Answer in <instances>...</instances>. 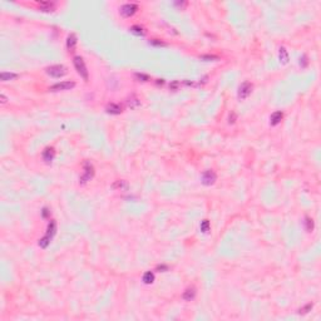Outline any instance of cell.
I'll return each mask as SVG.
<instances>
[{
  "mask_svg": "<svg viewBox=\"0 0 321 321\" xmlns=\"http://www.w3.org/2000/svg\"><path fill=\"white\" fill-rule=\"evenodd\" d=\"M48 215H49V210H48V208H44V210H43V217H47Z\"/></svg>",
  "mask_w": 321,
  "mask_h": 321,
  "instance_id": "f1b7e54d",
  "label": "cell"
},
{
  "mask_svg": "<svg viewBox=\"0 0 321 321\" xmlns=\"http://www.w3.org/2000/svg\"><path fill=\"white\" fill-rule=\"evenodd\" d=\"M201 59H207V60H212V59H218L217 57H215V55H202L201 57Z\"/></svg>",
  "mask_w": 321,
  "mask_h": 321,
  "instance_id": "4316f807",
  "label": "cell"
},
{
  "mask_svg": "<svg viewBox=\"0 0 321 321\" xmlns=\"http://www.w3.org/2000/svg\"><path fill=\"white\" fill-rule=\"evenodd\" d=\"M305 223H306V230H307L309 232H311V231H312V228H314V222H312V220L307 217L306 221H305Z\"/></svg>",
  "mask_w": 321,
  "mask_h": 321,
  "instance_id": "603a6c76",
  "label": "cell"
},
{
  "mask_svg": "<svg viewBox=\"0 0 321 321\" xmlns=\"http://www.w3.org/2000/svg\"><path fill=\"white\" fill-rule=\"evenodd\" d=\"M201 231L204 232V233L210 231V222H208V220H203L201 222Z\"/></svg>",
  "mask_w": 321,
  "mask_h": 321,
  "instance_id": "ffe728a7",
  "label": "cell"
},
{
  "mask_svg": "<svg viewBox=\"0 0 321 321\" xmlns=\"http://www.w3.org/2000/svg\"><path fill=\"white\" fill-rule=\"evenodd\" d=\"M39 6H40V9L44 10V11H50V10H53L54 4H53V3H49V2H40V3H39Z\"/></svg>",
  "mask_w": 321,
  "mask_h": 321,
  "instance_id": "9a60e30c",
  "label": "cell"
},
{
  "mask_svg": "<svg viewBox=\"0 0 321 321\" xmlns=\"http://www.w3.org/2000/svg\"><path fill=\"white\" fill-rule=\"evenodd\" d=\"M195 296H196V290H195V287H190V289H187L185 292H183V299H185L186 301H191V300H193L195 299Z\"/></svg>",
  "mask_w": 321,
  "mask_h": 321,
  "instance_id": "7c38bea8",
  "label": "cell"
},
{
  "mask_svg": "<svg viewBox=\"0 0 321 321\" xmlns=\"http://www.w3.org/2000/svg\"><path fill=\"white\" fill-rule=\"evenodd\" d=\"M131 32H132L133 34H135V35H143V34H144L143 28H142V27H138V25L132 27V28H131Z\"/></svg>",
  "mask_w": 321,
  "mask_h": 321,
  "instance_id": "d6986e66",
  "label": "cell"
},
{
  "mask_svg": "<svg viewBox=\"0 0 321 321\" xmlns=\"http://www.w3.org/2000/svg\"><path fill=\"white\" fill-rule=\"evenodd\" d=\"M149 44H152V45H157V47H165V45H166V43H163V41H159V40H157V39H153V40H151V41H149Z\"/></svg>",
  "mask_w": 321,
  "mask_h": 321,
  "instance_id": "cb8c5ba5",
  "label": "cell"
},
{
  "mask_svg": "<svg viewBox=\"0 0 321 321\" xmlns=\"http://www.w3.org/2000/svg\"><path fill=\"white\" fill-rule=\"evenodd\" d=\"M18 75L15 73H6V72H3L0 74V78H2L3 82H8V80H11V79H15Z\"/></svg>",
  "mask_w": 321,
  "mask_h": 321,
  "instance_id": "e0dca14e",
  "label": "cell"
},
{
  "mask_svg": "<svg viewBox=\"0 0 321 321\" xmlns=\"http://www.w3.org/2000/svg\"><path fill=\"white\" fill-rule=\"evenodd\" d=\"M47 73L53 78H60L66 73V68L64 65H52L47 68Z\"/></svg>",
  "mask_w": 321,
  "mask_h": 321,
  "instance_id": "7a4b0ae2",
  "label": "cell"
},
{
  "mask_svg": "<svg viewBox=\"0 0 321 321\" xmlns=\"http://www.w3.org/2000/svg\"><path fill=\"white\" fill-rule=\"evenodd\" d=\"M216 173L212 171V169H210V171H206L203 174H202V183L204 186H211V185H213L215 183V181H216Z\"/></svg>",
  "mask_w": 321,
  "mask_h": 321,
  "instance_id": "5b68a950",
  "label": "cell"
},
{
  "mask_svg": "<svg viewBox=\"0 0 321 321\" xmlns=\"http://www.w3.org/2000/svg\"><path fill=\"white\" fill-rule=\"evenodd\" d=\"M252 92V84L248 83V82H243L241 85H240V89H238V98L240 99H245L247 98Z\"/></svg>",
  "mask_w": 321,
  "mask_h": 321,
  "instance_id": "277c9868",
  "label": "cell"
},
{
  "mask_svg": "<svg viewBox=\"0 0 321 321\" xmlns=\"http://www.w3.org/2000/svg\"><path fill=\"white\" fill-rule=\"evenodd\" d=\"M55 231H57V223H55V221H50L48 225V232L45 235V237L48 240H52V237L55 235Z\"/></svg>",
  "mask_w": 321,
  "mask_h": 321,
  "instance_id": "8fae6325",
  "label": "cell"
},
{
  "mask_svg": "<svg viewBox=\"0 0 321 321\" xmlns=\"http://www.w3.org/2000/svg\"><path fill=\"white\" fill-rule=\"evenodd\" d=\"M154 281V275H153V272H151V271H147L144 275H143V282L144 284H152Z\"/></svg>",
  "mask_w": 321,
  "mask_h": 321,
  "instance_id": "2e32d148",
  "label": "cell"
},
{
  "mask_svg": "<svg viewBox=\"0 0 321 321\" xmlns=\"http://www.w3.org/2000/svg\"><path fill=\"white\" fill-rule=\"evenodd\" d=\"M177 87H178V82H174V83H172V84L169 85V88H171V89H176Z\"/></svg>",
  "mask_w": 321,
  "mask_h": 321,
  "instance_id": "4dcf8cb0",
  "label": "cell"
},
{
  "mask_svg": "<svg viewBox=\"0 0 321 321\" xmlns=\"http://www.w3.org/2000/svg\"><path fill=\"white\" fill-rule=\"evenodd\" d=\"M117 186H118V187H121V188H127V183H126L124 181H118V182H116V183H114V185H113V187H117Z\"/></svg>",
  "mask_w": 321,
  "mask_h": 321,
  "instance_id": "484cf974",
  "label": "cell"
},
{
  "mask_svg": "<svg viewBox=\"0 0 321 321\" xmlns=\"http://www.w3.org/2000/svg\"><path fill=\"white\" fill-rule=\"evenodd\" d=\"M75 45H77V36L74 34H71L66 39V48L69 52H74L75 49Z\"/></svg>",
  "mask_w": 321,
  "mask_h": 321,
  "instance_id": "9c48e42d",
  "label": "cell"
},
{
  "mask_svg": "<svg viewBox=\"0 0 321 321\" xmlns=\"http://www.w3.org/2000/svg\"><path fill=\"white\" fill-rule=\"evenodd\" d=\"M280 60H281L284 64H286V63L289 62V54H287V50H286L284 47L280 48Z\"/></svg>",
  "mask_w": 321,
  "mask_h": 321,
  "instance_id": "ac0fdd59",
  "label": "cell"
},
{
  "mask_svg": "<svg viewBox=\"0 0 321 321\" xmlns=\"http://www.w3.org/2000/svg\"><path fill=\"white\" fill-rule=\"evenodd\" d=\"M54 154H55L54 149L48 147V148H45V149L43 151V159H44L47 163H50L52 160H53V158H54Z\"/></svg>",
  "mask_w": 321,
  "mask_h": 321,
  "instance_id": "ba28073f",
  "label": "cell"
},
{
  "mask_svg": "<svg viewBox=\"0 0 321 321\" xmlns=\"http://www.w3.org/2000/svg\"><path fill=\"white\" fill-rule=\"evenodd\" d=\"M235 119H236V116H235V113H232L231 116H230V121H228V122H230V123H233Z\"/></svg>",
  "mask_w": 321,
  "mask_h": 321,
  "instance_id": "83f0119b",
  "label": "cell"
},
{
  "mask_svg": "<svg viewBox=\"0 0 321 321\" xmlns=\"http://www.w3.org/2000/svg\"><path fill=\"white\" fill-rule=\"evenodd\" d=\"M105 110L109 113V114H121L122 112V107L119 104H116V103H110L107 105Z\"/></svg>",
  "mask_w": 321,
  "mask_h": 321,
  "instance_id": "30bf717a",
  "label": "cell"
},
{
  "mask_svg": "<svg viewBox=\"0 0 321 321\" xmlns=\"http://www.w3.org/2000/svg\"><path fill=\"white\" fill-rule=\"evenodd\" d=\"M137 9H138V6H137L135 4H124L121 8V14L123 16H131L137 11Z\"/></svg>",
  "mask_w": 321,
  "mask_h": 321,
  "instance_id": "52a82bcc",
  "label": "cell"
},
{
  "mask_svg": "<svg viewBox=\"0 0 321 321\" xmlns=\"http://www.w3.org/2000/svg\"><path fill=\"white\" fill-rule=\"evenodd\" d=\"M93 174H94V168H93V166H92L89 162H85V163H84V174L80 177L79 183L84 185V183H87L88 181H90V178L93 177Z\"/></svg>",
  "mask_w": 321,
  "mask_h": 321,
  "instance_id": "3957f363",
  "label": "cell"
},
{
  "mask_svg": "<svg viewBox=\"0 0 321 321\" xmlns=\"http://www.w3.org/2000/svg\"><path fill=\"white\" fill-rule=\"evenodd\" d=\"M49 242H50V240H48L47 237L44 236L43 238H40V240H39V246H40V247H43V248H45V247H47V246L49 245Z\"/></svg>",
  "mask_w": 321,
  "mask_h": 321,
  "instance_id": "7402d4cb",
  "label": "cell"
},
{
  "mask_svg": "<svg viewBox=\"0 0 321 321\" xmlns=\"http://www.w3.org/2000/svg\"><path fill=\"white\" fill-rule=\"evenodd\" d=\"M282 117H284V114H282V112H280V110H277V112H275L272 116H271V124L272 126H276V124H279L280 122H281V119H282Z\"/></svg>",
  "mask_w": 321,
  "mask_h": 321,
  "instance_id": "4fadbf2b",
  "label": "cell"
},
{
  "mask_svg": "<svg viewBox=\"0 0 321 321\" xmlns=\"http://www.w3.org/2000/svg\"><path fill=\"white\" fill-rule=\"evenodd\" d=\"M139 104H141V102L138 101V98H135L134 96H131V98H128V101H127V105L129 107V108H137V107H139Z\"/></svg>",
  "mask_w": 321,
  "mask_h": 321,
  "instance_id": "5bb4252c",
  "label": "cell"
},
{
  "mask_svg": "<svg viewBox=\"0 0 321 321\" xmlns=\"http://www.w3.org/2000/svg\"><path fill=\"white\" fill-rule=\"evenodd\" d=\"M0 98H2V103H3V104H5V103H6V97H5L3 93L0 94Z\"/></svg>",
  "mask_w": 321,
  "mask_h": 321,
  "instance_id": "f546056e",
  "label": "cell"
},
{
  "mask_svg": "<svg viewBox=\"0 0 321 321\" xmlns=\"http://www.w3.org/2000/svg\"><path fill=\"white\" fill-rule=\"evenodd\" d=\"M134 77H135V79H138L139 82H147V80H149V77L146 75V74H143V73H135Z\"/></svg>",
  "mask_w": 321,
  "mask_h": 321,
  "instance_id": "44dd1931",
  "label": "cell"
},
{
  "mask_svg": "<svg viewBox=\"0 0 321 321\" xmlns=\"http://www.w3.org/2000/svg\"><path fill=\"white\" fill-rule=\"evenodd\" d=\"M311 309H312V304H309V305H306L305 307L300 309V310H299V312H300V314H306V312H309Z\"/></svg>",
  "mask_w": 321,
  "mask_h": 321,
  "instance_id": "d4e9b609",
  "label": "cell"
},
{
  "mask_svg": "<svg viewBox=\"0 0 321 321\" xmlns=\"http://www.w3.org/2000/svg\"><path fill=\"white\" fill-rule=\"evenodd\" d=\"M307 58L306 57H302V66H305L306 64H307V60H306Z\"/></svg>",
  "mask_w": 321,
  "mask_h": 321,
  "instance_id": "1f68e13d",
  "label": "cell"
},
{
  "mask_svg": "<svg viewBox=\"0 0 321 321\" xmlns=\"http://www.w3.org/2000/svg\"><path fill=\"white\" fill-rule=\"evenodd\" d=\"M73 63H74V66H75L78 74H79L84 80H88L89 75H88V71H87V66H85V63H84L83 58H82V57H74Z\"/></svg>",
  "mask_w": 321,
  "mask_h": 321,
  "instance_id": "6da1fadb",
  "label": "cell"
},
{
  "mask_svg": "<svg viewBox=\"0 0 321 321\" xmlns=\"http://www.w3.org/2000/svg\"><path fill=\"white\" fill-rule=\"evenodd\" d=\"M74 82H60V83H57L54 85L50 87V90L53 92H58V90H68V89H72L74 87Z\"/></svg>",
  "mask_w": 321,
  "mask_h": 321,
  "instance_id": "8992f818",
  "label": "cell"
}]
</instances>
